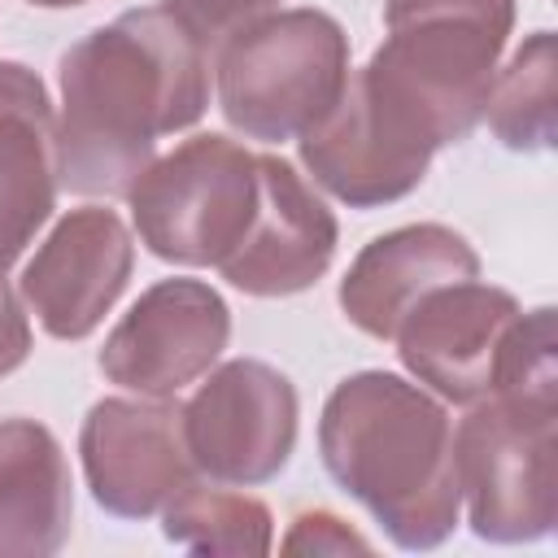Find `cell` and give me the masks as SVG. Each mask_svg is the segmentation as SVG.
Wrapping results in <instances>:
<instances>
[{
	"instance_id": "6da1fadb",
	"label": "cell",
	"mask_w": 558,
	"mask_h": 558,
	"mask_svg": "<svg viewBox=\"0 0 558 558\" xmlns=\"http://www.w3.org/2000/svg\"><path fill=\"white\" fill-rule=\"evenodd\" d=\"M61 183L78 196H126L157 140L209 109V52L161 9H126L57 61Z\"/></svg>"
},
{
	"instance_id": "7a4b0ae2",
	"label": "cell",
	"mask_w": 558,
	"mask_h": 558,
	"mask_svg": "<svg viewBox=\"0 0 558 558\" xmlns=\"http://www.w3.org/2000/svg\"><path fill=\"white\" fill-rule=\"evenodd\" d=\"M318 453L397 549H436L462 519L453 418L436 392L392 371L344 375L318 414Z\"/></svg>"
},
{
	"instance_id": "3957f363",
	"label": "cell",
	"mask_w": 558,
	"mask_h": 558,
	"mask_svg": "<svg viewBox=\"0 0 558 558\" xmlns=\"http://www.w3.org/2000/svg\"><path fill=\"white\" fill-rule=\"evenodd\" d=\"M384 44L349 74L353 92L427 153L484 122L514 0H384Z\"/></svg>"
},
{
	"instance_id": "277c9868",
	"label": "cell",
	"mask_w": 558,
	"mask_h": 558,
	"mask_svg": "<svg viewBox=\"0 0 558 558\" xmlns=\"http://www.w3.org/2000/svg\"><path fill=\"white\" fill-rule=\"evenodd\" d=\"M349 35L323 9H275L214 52L218 109L257 144L301 140L349 83Z\"/></svg>"
},
{
	"instance_id": "5b68a950",
	"label": "cell",
	"mask_w": 558,
	"mask_h": 558,
	"mask_svg": "<svg viewBox=\"0 0 558 558\" xmlns=\"http://www.w3.org/2000/svg\"><path fill=\"white\" fill-rule=\"evenodd\" d=\"M140 244L170 266H218L257 209V153L201 131L153 157L126 187Z\"/></svg>"
},
{
	"instance_id": "8992f818",
	"label": "cell",
	"mask_w": 558,
	"mask_h": 558,
	"mask_svg": "<svg viewBox=\"0 0 558 558\" xmlns=\"http://www.w3.org/2000/svg\"><path fill=\"white\" fill-rule=\"evenodd\" d=\"M466 523L488 545H532L558 523V410L484 397L453 432Z\"/></svg>"
},
{
	"instance_id": "52a82bcc",
	"label": "cell",
	"mask_w": 558,
	"mask_h": 558,
	"mask_svg": "<svg viewBox=\"0 0 558 558\" xmlns=\"http://www.w3.org/2000/svg\"><path fill=\"white\" fill-rule=\"evenodd\" d=\"M205 384L179 405L183 445L201 480L253 488L270 484L296 449L301 397L292 379L257 357L214 362Z\"/></svg>"
},
{
	"instance_id": "ba28073f",
	"label": "cell",
	"mask_w": 558,
	"mask_h": 558,
	"mask_svg": "<svg viewBox=\"0 0 558 558\" xmlns=\"http://www.w3.org/2000/svg\"><path fill=\"white\" fill-rule=\"evenodd\" d=\"M231 340V310L205 279H157L105 336L96 366L135 397H174L196 384Z\"/></svg>"
},
{
	"instance_id": "9c48e42d",
	"label": "cell",
	"mask_w": 558,
	"mask_h": 558,
	"mask_svg": "<svg viewBox=\"0 0 558 558\" xmlns=\"http://www.w3.org/2000/svg\"><path fill=\"white\" fill-rule=\"evenodd\" d=\"M92 501L113 519H153L196 475L170 397H100L78 427Z\"/></svg>"
},
{
	"instance_id": "30bf717a",
	"label": "cell",
	"mask_w": 558,
	"mask_h": 558,
	"mask_svg": "<svg viewBox=\"0 0 558 558\" xmlns=\"http://www.w3.org/2000/svg\"><path fill=\"white\" fill-rule=\"evenodd\" d=\"M523 305L514 292L475 279H453L414 301L392 331L397 357L414 384L453 405H475L493 392V375Z\"/></svg>"
},
{
	"instance_id": "8fae6325",
	"label": "cell",
	"mask_w": 558,
	"mask_h": 558,
	"mask_svg": "<svg viewBox=\"0 0 558 558\" xmlns=\"http://www.w3.org/2000/svg\"><path fill=\"white\" fill-rule=\"evenodd\" d=\"M131 270V227L105 205H78L39 240L22 266L17 292L52 340H87L122 301Z\"/></svg>"
},
{
	"instance_id": "7c38bea8",
	"label": "cell",
	"mask_w": 558,
	"mask_h": 558,
	"mask_svg": "<svg viewBox=\"0 0 558 558\" xmlns=\"http://www.w3.org/2000/svg\"><path fill=\"white\" fill-rule=\"evenodd\" d=\"M340 244L336 214L292 161L257 153V209L218 275L244 296H296L314 288Z\"/></svg>"
},
{
	"instance_id": "4fadbf2b",
	"label": "cell",
	"mask_w": 558,
	"mask_h": 558,
	"mask_svg": "<svg viewBox=\"0 0 558 558\" xmlns=\"http://www.w3.org/2000/svg\"><path fill=\"white\" fill-rule=\"evenodd\" d=\"M480 253L471 240L445 222H410L375 235L349 262L336 301L340 314L371 340H392L401 318L440 283L475 279Z\"/></svg>"
},
{
	"instance_id": "5bb4252c",
	"label": "cell",
	"mask_w": 558,
	"mask_h": 558,
	"mask_svg": "<svg viewBox=\"0 0 558 558\" xmlns=\"http://www.w3.org/2000/svg\"><path fill=\"white\" fill-rule=\"evenodd\" d=\"M61 192L57 113L44 78L0 61V279L52 218Z\"/></svg>"
},
{
	"instance_id": "9a60e30c",
	"label": "cell",
	"mask_w": 558,
	"mask_h": 558,
	"mask_svg": "<svg viewBox=\"0 0 558 558\" xmlns=\"http://www.w3.org/2000/svg\"><path fill=\"white\" fill-rule=\"evenodd\" d=\"M301 166L310 170L314 187L336 196L349 209H379L401 196H410L427 166L432 153L405 144L397 131H388L344 83L340 100L323 122H314L301 140Z\"/></svg>"
},
{
	"instance_id": "2e32d148",
	"label": "cell",
	"mask_w": 558,
	"mask_h": 558,
	"mask_svg": "<svg viewBox=\"0 0 558 558\" xmlns=\"http://www.w3.org/2000/svg\"><path fill=\"white\" fill-rule=\"evenodd\" d=\"M74 527V475L39 418H0V558H52Z\"/></svg>"
},
{
	"instance_id": "e0dca14e",
	"label": "cell",
	"mask_w": 558,
	"mask_h": 558,
	"mask_svg": "<svg viewBox=\"0 0 558 558\" xmlns=\"http://www.w3.org/2000/svg\"><path fill=\"white\" fill-rule=\"evenodd\" d=\"M484 122L501 148L545 153L558 140V35L532 31L506 65H497Z\"/></svg>"
},
{
	"instance_id": "ac0fdd59",
	"label": "cell",
	"mask_w": 558,
	"mask_h": 558,
	"mask_svg": "<svg viewBox=\"0 0 558 558\" xmlns=\"http://www.w3.org/2000/svg\"><path fill=\"white\" fill-rule=\"evenodd\" d=\"M161 536L187 554L262 558L275 545V514L266 501L235 493L231 484L192 480L161 506Z\"/></svg>"
},
{
	"instance_id": "d6986e66",
	"label": "cell",
	"mask_w": 558,
	"mask_h": 558,
	"mask_svg": "<svg viewBox=\"0 0 558 558\" xmlns=\"http://www.w3.org/2000/svg\"><path fill=\"white\" fill-rule=\"evenodd\" d=\"M514 405H536V410H558V323L554 305L523 310L519 323L506 336L493 392Z\"/></svg>"
},
{
	"instance_id": "ffe728a7",
	"label": "cell",
	"mask_w": 558,
	"mask_h": 558,
	"mask_svg": "<svg viewBox=\"0 0 558 558\" xmlns=\"http://www.w3.org/2000/svg\"><path fill=\"white\" fill-rule=\"evenodd\" d=\"M161 9L205 48L218 52L235 31L279 9V0H161Z\"/></svg>"
},
{
	"instance_id": "44dd1931",
	"label": "cell",
	"mask_w": 558,
	"mask_h": 558,
	"mask_svg": "<svg viewBox=\"0 0 558 558\" xmlns=\"http://www.w3.org/2000/svg\"><path fill=\"white\" fill-rule=\"evenodd\" d=\"M283 554H371V541L336 510H301L279 541Z\"/></svg>"
},
{
	"instance_id": "7402d4cb",
	"label": "cell",
	"mask_w": 558,
	"mask_h": 558,
	"mask_svg": "<svg viewBox=\"0 0 558 558\" xmlns=\"http://www.w3.org/2000/svg\"><path fill=\"white\" fill-rule=\"evenodd\" d=\"M31 357V318L22 310V292L9 288V275L0 279V375H13Z\"/></svg>"
},
{
	"instance_id": "603a6c76",
	"label": "cell",
	"mask_w": 558,
	"mask_h": 558,
	"mask_svg": "<svg viewBox=\"0 0 558 558\" xmlns=\"http://www.w3.org/2000/svg\"><path fill=\"white\" fill-rule=\"evenodd\" d=\"M26 4H35V9H78L87 0H26Z\"/></svg>"
}]
</instances>
